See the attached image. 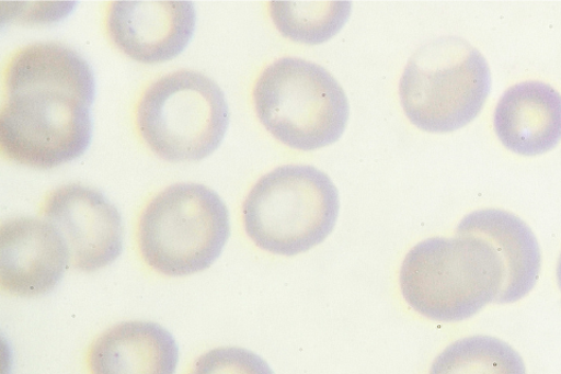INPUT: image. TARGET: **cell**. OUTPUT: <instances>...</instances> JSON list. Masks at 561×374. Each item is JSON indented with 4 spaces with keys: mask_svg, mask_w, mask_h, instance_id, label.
Returning a JSON list of instances; mask_svg holds the SVG:
<instances>
[{
    "mask_svg": "<svg viewBox=\"0 0 561 374\" xmlns=\"http://www.w3.org/2000/svg\"><path fill=\"white\" fill-rule=\"evenodd\" d=\"M180 350L172 335L152 322L119 324L88 352L91 374H174Z\"/></svg>",
    "mask_w": 561,
    "mask_h": 374,
    "instance_id": "obj_12",
    "label": "cell"
},
{
    "mask_svg": "<svg viewBox=\"0 0 561 374\" xmlns=\"http://www.w3.org/2000/svg\"><path fill=\"white\" fill-rule=\"evenodd\" d=\"M4 87L0 148L12 162L55 169L90 148L95 78L78 52L59 43L26 46L11 58Z\"/></svg>",
    "mask_w": 561,
    "mask_h": 374,
    "instance_id": "obj_1",
    "label": "cell"
},
{
    "mask_svg": "<svg viewBox=\"0 0 561 374\" xmlns=\"http://www.w3.org/2000/svg\"><path fill=\"white\" fill-rule=\"evenodd\" d=\"M335 184L310 166H285L260 178L242 206L245 234L263 251L294 257L322 243L335 228Z\"/></svg>",
    "mask_w": 561,
    "mask_h": 374,
    "instance_id": "obj_3",
    "label": "cell"
},
{
    "mask_svg": "<svg viewBox=\"0 0 561 374\" xmlns=\"http://www.w3.org/2000/svg\"><path fill=\"white\" fill-rule=\"evenodd\" d=\"M136 124L156 156L171 163L198 162L221 145L230 110L213 79L183 69L147 88L137 104Z\"/></svg>",
    "mask_w": 561,
    "mask_h": 374,
    "instance_id": "obj_7",
    "label": "cell"
},
{
    "mask_svg": "<svg viewBox=\"0 0 561 374\" xmlns=\"http://www.w3.org/2000/svg\"><path fill=\"white\" fill-rule=\"evenodd\" d=\"M190 374H274L265 360L242 348H218L201 355Z\"/></svg>",
    "mask_w": 561,
    "mask_h": 374,
    "instance_id": "obj_16",
    "label": "cell"
},
{
    "mask_svg": "<svg viewBox=\"0 0 561 374\" xmlns=\"http://www.w3.org/2000/svg\"><path fill=\"white\" fill-rule=\"evenodd\" d=\"M68 264L62 237L45 219L13 218L0 227V286L7 293L21 297L48 294Z\"/></svg>",
    "mask_w": 561,
    "mask_h": 374,
    "instance_id": "obj_9",
    "label": "cell"
},
{
    "mask_svg": "<svg viewBox=\"0 0 561 374\" xmlns=\"http://www.w3.org/2000/svg\"><path fill=\"white\" fill-rule=\"evenodd\" d=\"M491 89V73L481 53L458 37L421 46L399 83L400 102L421 131H459L481 113Z\"/></svg>",
    "mask_w": 561,
    "mask_h": 374,
    "instance_id": "obj_4",
    "label": "cell"
},
{
    "mask_svg": "<svg viewBox=\"0 0 561 374\" xmlns=\"http://www.w3.org/2000/svg\"><path fill=\"white\" fill-rule=\"evenodd\" d=\"M456 234L479 236L495 247L506 270L499 305L518 302L536 287L541 267L539 243L531 228L513 213L495 208L472 212Z\"/></svg>",
    "mask_w": 561,
    "mask_h": 374,
    "instance_id": "obj_13",
    "label": "cell"
},
{
    "mask_svg": "<svg viewBox=\"0 0 561 374\" xmlns=\"http://www.w3.org/2000/svg\"><path fill=\"white\" fill-rule=\"evenodd\" d=\"M351 3H271L278 31L295 42L321 44L347 21Z\"/></svg>",
    "mask_w": 561,
    "mask_h": 374,
    "instance_id": "obj_15",
    "label": "cell"
},
{
    "mask_svg": "<svg viewBox=\"0 0 561 374\" xmlns=\"http://www.w3.org/2000/svg\"><path fill=\"white\" fill-rule=\"evenodd\" d=\"M195 30L196 10L191 2H114L107 13L113 44L142 64L179 57Z\"/></svg>",
    "mask_w": 561,
    "mask_h": 374,
    "instance_id": "obj_10",
    "label": "cell"
},
{
    "mask_svg": "<svg viewBox=\"0 0 561 374\" xmlns=\"http://www.w3.org/2000/svg\"><path fill=\"white\" fill-rule=\"evenodd\" d=\"M231 235L230 213L205 185L174 184L147 205L139 218L138 246L151 269L186 276L209 269Z\"/></svg>",
    "mask_w": 561,
    "mask_h": 374,
    "instance_id": "obj_5",
    "label": "cell"
},
{
    "mask_svg": "<svg viewBox=\"0 0 561 374\" xmlns=\"http://www.w3.org/2000/svg\"><path fill=\"white\" fill-rule=\"evenodd\" d=\"M253 100L263 127L296 150L335 144L347 126L342 86L322 66L300 58H283L263 70Z\"/></svg>",
    "mask_w": 561,
    "mask_h": 374,
    "instance_id": "obj_6",
    "label": "cell"
},
{
    "mask_svg": "<svg viewBox=\"0 0 561 374\" xmlns=\"http://www.w3.org/2000/svg\"><path fill=\"white\" fill-rule=\"evenodd\" d=\"M430 374H526L519 353L496 337L472 336L450 344Z\"/></svg>",
    "mask_w": 561,
    "mask_h": 374,
    "instance_id": "obj_14",
    "label": "cell"
},
{
    "mask_svg": "<svg viewBox=\"0 0 561 374\" xmlns=\"http://www.w3.org/2000/svg\"><path fill=\"white\" fill-rule=\"evenodd\" d=\"M557 280H558L559 288L561 291V254H560L558 265H557Z\"/></svg>",
    "mask_w": 561,
    "mask_h": 374,
    "instance_id": "obj_17",
    "label": "cell"
},
{
    "mask_svg": "<svg viewBox=\"0 0 561 374\" xmlns=\"http://www.w3.org/2000/svg\"><path fill=\"white\" fill-rule=\"evenodd\" d=\"M506 270L495 247L482 237L456 234L414 246L400 270L408 305L437 322H460L497 303Z\"/></svg>",
    "mask_w": 561,
    "mask_h": 374,
    "instance_id": "obj_2",
    "label": "cell"
},
{
    "mask_svg": "<svg viewBox=\"0 0 561 374\" xmlns=\"http://www.w3.org/2000/svg\"><path fill=\"white\" fill-rule=\"evenodd\" d=\"M494 124L506 149L523 156L546 154L561 140V95L539 81L513 86L499 101Z\"/></svg>",
    "mask_w": 561,
    "mask_h": 374,
    "instance_id": "obj_11",
    "label": "cell"
},
{
    "mask_svg": "<svg viewBox=\"0 0 561 374\" xmlns=\"http://www.w3.org/2000/svg\"><path fill=\"white\" fill-rule=\"evenodd\" d=\"M43 217L62 237L73 270L100 271L123 251L125 228L119 212L95 189L68 184L50 192Z\"/></svg>",
    "mask_w": 561,
    "mask_h": 374,
    "instance_id": "obj_8",
    "label": "cell"
}]
</instances>
